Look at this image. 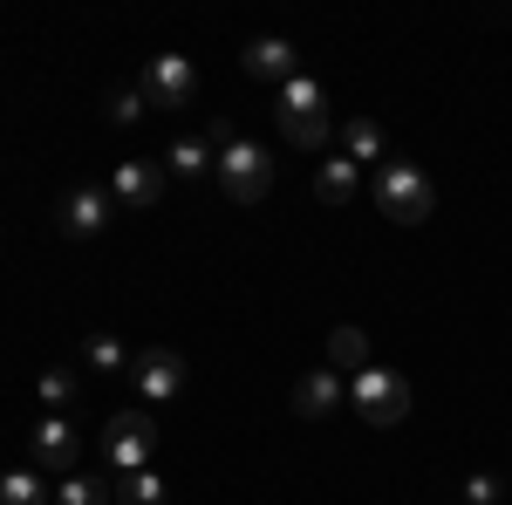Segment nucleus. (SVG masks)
<instances>
[{
	"mask_svg": "<svg viewBox=\"0 0 512 505\" xmlns=\"http://www.w3.org/2000/svg\"><path fill=\"white\" fill-rule=\"evenodd\" d=\"M164 164H171V171H178V178H198V171H205V164H212V144H205V137H178V144H171V157H164Z\"/></svg>",
	"mask_w": 512,
	"mask_h": 505,
	"instance_id": "nucleus-18",
	"label": "nucleus"
},
{
	"mask_svg": "<svg viewBox=\"0 0 512 505\" xmlns=\"http://www.w3.org/2000/svg\"><path fill=\"white\" fill-rule=\"evenodd\" d=\"M41 403H48L55 417H69V403H76V369H48V376H41Z\"/></svg>",
	"mask_w": 512,
	"mask_h": 505,
	"instance_id": "nucleus-19",
	"label": "nucleus"
},
{
	"mask_svg": "<svg viewBox=\"0 0 512 505\" xmlns=\"http://www.w3.org/2000/svg\"><path fill=\"white\" fill-rule=\"evenodd\" d=\"M431 205H437V185L417 171V164H403V157L376 164V212H383V219H396V226H424Z\"/></svg>",
	"mask_w": 512,
	"mask_h": 505,
	"instance_id": "nucleus-1",
	"label": "nucleus"
},
{
	"mask_svg": "<svg viewBox=\"0 0 512 505\" xmlns=\"http://www.w3.org/2000/svg\"><path fill=\"white\" fill-rule=\"evenodd\" d=\"M103 499H110V492H103L96 478H82V471H69V478L55 485V505H103Z\"/></svg>",
	"mask_w": 512,
	"mask_h": 505,
	"instance_id": "nucleus-20",
	"label": "nucleus"
},
{
	"mask_svg": "<svg viewBox=\"0 0 512 505\" xmlns=\"http://www.w3.org/2000/svg\"><path fill=\"white\" fill-rule=\"evenodd\" d=\"M110 226V198L96 192V185H76V192L62 198V233L69 239H89V233H103Z\"/></svg>",
	"mask_w": 512,
	"mask_h": 505,
	"instance_id": "nucleus-11",
	"label": "nucleus"
},
{
	"mask_svg": "<svg viewBox=\"0 0 512 505\" xmlns=\"http://www.w3.org/2000/svg\"><path fill=\"white\" fill-rule=\"evenodd\" d=\"M151 451H158V424H151L144 410H117L110 430H103V458H110L117 471H144Z\"/></svg>",
	"mask_w": 512,
	"mask_h": 505,
	"instance_id": "nucleus-5",
	"label": "nucleus"
},
{
	"mask_svg": "<svg viewBox=\"0 0 512 505\" xmlns=\"http://www.w3.org/2000/svg\"><path fill=\"white\" fill-rule=\"evenodd\" d=\"M239 69H246V76H260V82H294V76H301V55H294V41L260 35V41H246V48H239Z\"/></svg>",
	"mask_w": 512,
	"mask_h": 505,
	"instance_id": "nucleus-9",
	"label": "nucleus"
},
{
	"mask_svg": "<svg viewBox=\"0 0 512 505\" xmlns=\"http://www.w3.org/2000/svg\"><path fill=\"white\" fill-rule=\"evenodd\" d=\"M110 198L130 205V212H151V205L164 198V164H144V157L117 164V171H110Z\"/></svg>",
	"mask_w": 512,
	"mask_h": 505,
	"instance_id": "nucleus-7",
	"label": "nucleus"
},
{
	"mask_svg": "<svg viewBox=\"0 0 512 505\" xmlns=\"http://www.w3.org/2000/svg\"><path fill=\"white\" fill-rule=\"evenodd\" d=\"M35 458H41V465H55V471H76V424L48 410V417L35 424Z\"/></svg>",
	"mask_w": 512,
	"mask_h": 505,
	"instance_id": "nucleus-12",
	"label": "nucleus"
},
{
	"mask_svg": "<svg viewBox=\"0 0 512 505\" xmlns=\"http://www.w3.org/2000/svg\"><path fill=\"white\" fill-rule=\"evenodd\" d=\"M499 492H506L499 471H472V478H465V505H499Z\"/></svg>",
	"mask_w": 512,
	"mask_h": 505,
	"instance_id": "nucleus-22",
	"label": "nucleus"
},
{
	"mask_svg": "<svg viewBox=\"0 0 512 505\" xmlns=\"http://www.w3.org/2000/svg\"><path fill=\"white\" fill-rule=\"evenodd\" d=\"M123 362H130V355H123L117 335H89V369H96V376H117Z\"/></svg>",
	"mask_w": 512,
	"mask_h": 505,
	"instance_id": "nucleus-21",
	"label": "nucleus"
},
{
	"mask_svg": "<svg viewBox=\"0 0 512 505\" xmlns=\"http://www.w3.org/2000/svg\"><path fill=\"white\" fill-rule=\"evenodd\" d=\"M342 157H349V164H383V123L349 117L342 123Z\"/></svg>",
	"mask_w": 512,
	"mask_h": 505,
	"instance_id": "nucleus-14",
	"label": "nucleus"
},
{
	"mask_svg": "<svg viewBox=\"0 0 512 505\" xmlns=\"http://www.w3.org/2000/svg\"><path fill=\"white\" fill-rule=\"evenodd\" d=\"M55 492L41 485L35 471H0V505H48Z\"/></svg>",
	"mask_w": 512,
	"mask_h": 505,
	"instance_id": "nucleus-17",
	"label": "nucleus"
},
{
	"mask_svg": "<svg viewBox=\"0 0 512 505\" xmlns=\"http://www.w3.org/2000/svg\"><path fill=\"white\" fill-rule=\"evenodd\" d=\"M110 117L137 123V117H144V89H117V96H110Z\"/></svg>",
	"mask_w": 512,
	"mask_h": 505,
	"instance_id": "nucleus-23",
	"label": "nucleus"
},
{
	"mask_svg": "<svg viewBox=\"0 0 512 505\" xmlns=\"http://www.w3.org/2000/svg\"><path fill=\"white\" fill-rule=\"evenodd\" d=\"M219 185H226V198H233V205L267 198V185H274V157L260 151V144H246V137H233V144L219 151Z\"/></svg>",
	"mask_w": 512,
	"mask_h": 505,
	"instance_id": "nucleus-4",
	"label": "nucleus"
},
{
	"mask_svg": "<svg viewBox=\"0 0 512 505\" xmlns=\"http://www.w3.org/2000/svg\"><path fill=\"white\" fill-rule=\"evenodd\" d=\"M349 396V383L335 376V369H308L301 383H294V417H308V424H321V417H335V403Z\"/></svg>",
	"mask_w": 512,
	"mask_h": 505,
	"instance_id": "nucleus-10",
	"label": "nucleus"
},
{
	"mask_svg": "<svg viewBox=\"0 0 512 505\" xmlns=\"http://www.w3.org/2000/svg\"><path fill=\"white\" fill-rule=\"evenodd\" d=\"M328 369L355 383V376L369 369V335H362V328H335V335H328Z\"/></svg>",
	"mask_w": 512,
	"mask_h": 505,
	"instance_id": "nucleus-13",
	"label": "nucleus"
},
{
	"mask_svg": "<svg viewBox=\"0 0 512 505\" xmlns=\"http://www.w3.org/2000/svg\"><path fill=\"white\" fill-rule=\"evenodd\" d=\"M130 383L144 389L151 403L178 396V389H185V355H178V349H144L137 362H130Z\"/></svg>",
	"mask_w": 512,
	"mask_h": 505,
	"instance_id": "nucleus-8",
	"label": "nucleus"
},
{
	"mask_svg": "<svg viewBox=\"0 0 512 505\" xmlns=\"http://www.w3.org/2000/svg\"><path fill=\"white\" fill-rule=\"evenodd\" d=\"M198 89V69L185 55H151V69H144V103H158V110H185Z\"/></svg>",
	"mask_w": 512,
	"mask_h": 505,
	"instance_id": "nucleus-6",
	"label": "nucleus"
},
{
	"mask_svg": "<svg viewBox=\"0 0 512 505\" xmlns=\"http://www.w3.org/2000/svg\"><path fill=\"white\" fill-rule=\"evenodd\" d=\"M280 137H287L294 151H321V144H328V96H321L315 76L280 82Z\"/></svg>",
	"mask_w": 512,
	"mask_h": 505,
	"instance_id": "nucleus-2",
	"label": "nucleus"
},
{
	"mask_svg": "<svg viewBox=\"0 0 512 505\" xmlns=\"http://www.w3.org/2000/svg\"><path fill=\"white\" fill-rule=\"evenodd\" d=\"M355 185H362V171H355L349 157H328V164L315 171V198H321V205H349Z\"/></svg>",
	"mask_w": 512,
	"mask_h": 505,
	"instance_id": "nucleus-15",
	"label": "nucleus"
},
{
	"mask_svg": "<svg viewBox=\"0 0 512 505\" xmlns=\"http://www.w3.org/2000/svg\"><path fill=\"white\" fill-rule=\"evenodd\" d=\"M110 499H117V505H164V478L151 465H144V471H123V485L110 492Z\"/></svg>",
	"mask_w": 512,
	"mask_h": 505,
	"instance_id": "nucleus-16",
	"label": "nucleus"
},
{
	"mask_svg": "<svg viewBox=\"0 0 512 505\" xmlns=\"http://www.w3.org/2000/svg\"><path fill=\"white\" fill-rule=\"evenodd\" d=\"M349 403H355V417H362L369 430H396L403 417H410V383H403L396 369H376V362H369V369L349 383Z\"/></svg>",
	"mask_w": 512,
	"mask_h": 505,
	"instance_id": "nucleus-3",
	"label": "nucleus"
}]
</instances>
